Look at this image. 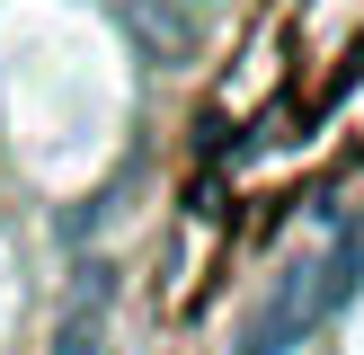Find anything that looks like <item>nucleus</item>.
<instances>
[{"instance_id":"nucleus-1","label":"nucleus","mask_w":364,"mask_h":355,"mask_svg":"<svg viewBox=\"0 0 364 355\" xmlns=\"http://www.w3.org/2000/svg\"><path fill=\"white\" fill-rule=\"evenodd\" d=\"M124 18H134V36H142V45H160V53H187V45H196V36H187V18H178V9H160V0H134Z\"/></svg>"}]
</instances>
